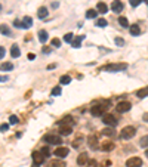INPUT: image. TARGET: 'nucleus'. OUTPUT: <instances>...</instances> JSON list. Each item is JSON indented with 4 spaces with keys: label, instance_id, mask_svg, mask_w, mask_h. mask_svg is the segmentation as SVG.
I'll return each instance as SVG.
<instances>
[{
    "label": "nucleus",
    "instance_id": "1",
    "mask_svg": "<svg viewBox=\"0 0 148 167\" xmlns=\"http://www.w3.org/2000/svg\"><path fill=\"white\" fill-rule=\"evenodd\" d=\"M108 105H110L108 101H102L101 104H96V105H93V107L90 108V114H92L93 117H101V115L105 114Z\"/></svg>",
    "mask_w": 148,
    "mask_h": 167
},
{
    "label": "nucleus",
    "instance_id": "2",
    "mask_svg": "<svg viewBox=\"0 0 148 167\" xmlns=\"http://www.w3.org/2000/svg\"><path fill=\"white\" fill-rule=\"evenodd\" d=\"M128 68L126 62H117V64H107L102 67L104 71H110V73H117V71H123Z\"/></svg>",
    "mask_w": 148,
    "mask_h": 167
},
{
    "label": "nucleus",
    "instance_id": "3",
    "mask_svg": "<svg viewBox=\"0 0 148 167\" xmlns=\"http://www.w3.org/2000/svg\"><path fill=\"white\" fill-rule=\"evenodd\" d=\"M43 140L46 142V144H51V145H59V144H62L61 135H55V133H46L43 136Z\"/></svg>",
    "mask_w": 148,
    "mask_h": 167
},
{
    "label": "nucleus",
    "instance_id": "4",
    "mask_svg": "<svg viewBox=\"0 0 148 167\" xmlns=\"http://www.w3.org/2000/svg\"><path fill=\"white\" fill-rule=\"evenodd\" d=\"M135 133H136V129H135L133 126H126L125 129L120 132V139H125V140L132 139V138L135 136Z\"/></svg>",
    "mask_w": 148,
    "mask_h": 167
},
{
    "label": "nucleus",
    "instance_id": "5",
    "mask_svg": "<svg viewBox=\"0 0 148 167\" xmlns=\"http://www.w3.org/2000/svg\"><path fill=\"white\" fill-rule=\"evenodd\" d=\"M102 123L107 124V126L114 127V126L118 123V120H117V118H116L113 114H104V115H102Z\"/></svg>",
    "mask_w": 148,
    "mask_h": 167
},
{
    "label": "nucleus",
    "instance_id": "6",
    "mask_svg": "<svg viewBox=\"0 0 148 167\" xmlns=\"http://www.w3.org/2000/svg\"><path fill=\"white\" fill-rule=\"evenodd\" d=\"M31 158H33L34 166H40V164H43V163H44V160H46V157H44L40 151H34V152H33V155H31Z\"/></svg>",
    "mask_w": 148,
    "mask_h": 167
},
{
    "label": "nucleus",
    "instance_id": "7",
    "mask_svg": "<svg viewBox=\"0 0 148 167\" xmlns=\"http://www.w3.org/2000/svg\"><path fill=\"white\" fill-rule=\"evenodd\" d=\"M68 154H70V149H68L67 147H58V148L54 151V155H56L58 158H65Z\"/></svg>",
    "mask_w": 148,
    "mask_h": 167
},
{
    "label": "nucleus",
    "instance_id": "8",
    "mask_svg": "<svg viewBox=\"0 0 148 167\" xmlns=\"http://www.w3.org/2000/svg\"><path fill=\"white\" fill-rule=\"evenodd\" d=\"M126 167H142V160L139 157H130L126 161Z\"/></svg>",
    "mask_w": 148,
    "mask_h": 167
},
{
    "label": "nucleus",
    "instance_id": "9",
    "mask_svg": "<svg viewBox=\"0 0 148 167\" xmlns=\"http://www.w3.org/2000/svg\"><path fill=\"white\" fill-rule=\"evenodd\" d=\"M98 144H99V142H98V135H90L89 139H87V145L90 147V149H93V151L98 149V148H99Z\"/></svg>",
    "mask_w": 148,
    "mask_h": 167
},
{
    "label": "nucleus",
    "instance_id": "10",
    "mask_svg": "<svg viewBox=\"0 0 148 167\" xmlns=\"http://www.w3.org/2000/svg\"><path fill=\"white\" fill-rule=\"evenodd\" d=\"M130 108H132V105H130V102H128V101L118 102V104H117V107H116V109H117L118 112H128Z\"/></svg>",
    "mask_w": 148,
    "mask_h": 167
},
{
    "label": "nucleus",
    "instance_id": "11",
    "mask_svg": "<svg viewBox=\"0 0 148 167\" xmlns=\"http://www.w3.org/2000/svg\"><path fill=\"white\" fill-rule=\"evenodd\" d=\"M111 11L114 13H120L123 11V3L120 2V0H113V3H111Z\"/></svg>",
    "mask_w": 148,
    "mask_h": 167
},
{
    "label": "nucleus",
    "instance_id": "12",
    "mask_svg": "<svg viewBox=\"0 0 148 167\" xmlns=\"http://www.w3.org/2000/svg\"><path fill=\"white\" fill-rule=\"evenodd\" d=\"M101 149L105 151V152L113 151V149H114V144H113L111 140H105V142H102V144H101Z\"/></svg>",
    "mask_w": 148,
    "mask_h": 167
},
{
    "label": "nucleus",
    "instance_id": "13",
    "mask_svg": "<svg viewBox=\"0 0 148 167\" xmlns=\"http://www.w3.org/2000/svg\"><path fill=\"white\" fill-rule=\"evenodd\" d=\"M87 161H89V155H87L86 152H82V154L77 157V164H79V166H85V164H87Z\"/></svg>",
    "mask_w": 148,
    "mask_h": 167
},
{
    "label": "nucleus",
    "instance_id": "14",
    "mask_svg": "<svg viewBox=\"0 0 148 167\" xmlns=\"http://www.w3.org/2000/svg\"><path fill=\"white\" fill-rule=\"evenodd\" d=\"M73 123H74V121H73V117H71V115H67V117L62 118V120L58 121L59 126H70V124H73Z\"/></svg>",
    "mask_w": 148,
    "mask_h": 167
},
{
    "label": "nucleus",
    "instance_id": "15",
    "mask_svg": "<svg viewBox=\"0 0 148 167\" xmlns=\"http://www.w3.org/2000/svg\"><path fill=\"white\" fill-rule=\"evenodd\" d=\"M71 132H73V129L70 126H61V129H59L61 136H68V135H71Z\"/></svg>",
    "mask_w": 148,
    "mask_h": 167
},
{
    "label": "nucleus",
    "instance_id": "16",
    "mask_svg": "<svg viewBox=\"0 0 148 167\" xmlns=\"http://www.w3.org/2000/svg\"><path fill=\"white\" fill-rule=\"evenodd\" d=\"M85 39V36H77L76 39H74L73 41H71V44H73V47H76V49H79V47L82 46V40Z\"/></svg>",
    "mask_w": 148,
    "mask_h": 167
},
{
    "label": "nucleus",
    "instance_id": "17",
    "mask_svg": "<svg viewBox=\"0 0 148 167\" xmlns=\"http://www.w3.org/2000/svg\"><path fill=\"white\" fill-rule=\"evenodd\" d=\"M136 96L138 98H145V96H148V86H145V87H142V89H139V90H136Z\"/></svg>",
    "mask_w": 148,
    "mask_h": 167
},
{
    "label": "nucleus",
    "instance_id": "18",
    "mask_svg": "<svg viewBox=\"0 0 148 167\" xmlns=\"http://www.w3.org/2000/svg\"><path fill=\"white\" fill-rule=\"evenodd\" d=\"M19 55H21V52H19L18 44H12V47H11V56L12 58H18Z\"/></svg>",
    "mask_w": 148,
    "mask_h": 167
},
{
    "label": "nucleus",
    "instance_id": "19",
    "mask_svg": "<svg viewBox=\"0 0 148 167\" xmlns=\"http://www.w3.org/2000/svg\"><path fill=\"white\" fill-rule=\"evenodd\" d=\"M49 167H67V164L62 160H54L49 163Z\"/></svg>",
    "mask_w": 148,
    "mask_h": 167
},
{
    "label": "nucleus",
    "instance_id": "20",
    "mask_svg": "<svg viewBox=\"0 0 148 167\" xmlns=\"http://www.w3.org/2000/svg\"><path fill=\"white\" fill-rule=\"evenodd\" d=\"M22 24H24V28H30L33 25V18L31 16H24Z\"/></svg>",
    "mask_w": 148,
    "mask_h": 167
},
{
    "label": "nucleus",
    "instance_id": "21",
    "mask_svg": "<svg viewBox=\"0 0 148 167\" xmlns=\"http://www.w3.org/2000/svg\"><path fill=\"white\" fill-rule=\"evenodd\" d=\"M96 11L99 12V13H107V11H108V8H107V5L105 3H102V2H99L96 5Z\"/></svg>",
    "mask_w": 148,
    "mask_h": 167
},
{
    "label": "nucleus",
    "instance_id": "22",
    "mask_svg": "<svg viewBox=\"0 0 148 167\" xmlns=\"http://www.w3.org/2000/svg\"><path fill=\"white\" fill-rule=\"evenodd\" d=\"M39 40H40V43H46L47 41V31L46 30H40L39 31Z\"/></svg>",
    "mask_w": 148,
    "mask_h": 167
},
{
    "label": "nucleus",
    "instance_id": "23",
    "mask_svg": "<svg viewBox=\"0 0 148 167\" xmlns=\"http://www.w3.org/2000/svg\"><path fill=\"white\" fill-rule=\"evenodd\" d=\"M101 133H102V135H105V136H108V138H114V136H116V130H114L113 127L104 129V130H102Z\"/></svg>",
    "mask_w": 148,
    "mask_h": 167
},
{
    "label": "nucleus",
    "instance_id": "24",
    "mask_svg": "<svg viewBox=\"0 0 148 167\" xmlns=\"http://www.w3.org/2000/svg\"><path fill=\"white\" fill-rule=\"evenodd\" d=\"M0 69L2 71H12L13 69V64L12 62H3L2 65H0Z\"/></svg>",
    "mask_w": 148,
    "mask_h": 167
},
{
    "label": "nucleus",
    "instance_id": "25",
    "mask_svg": "<svg viewBox=\"0 0 148 167\" xmlns=\"http://www.w3.org/2000/svg\"><path fill=\"white\" fill-rule=\"evenodd\" d=\"M37 16H39L40 19H44V18L47 16V9H46L44 6H42V8L37 11Z\"/></svg>",
    "mask_w": 148,
    "mask_h": 167
},
{
    "label": "nucleus",
    "instance_id": "26",
    "mask_svg": "<svg viewBox=\"0 0 148 167\" xmlns=\"http://www.w3.org/2000/svg\"><path fill=\"white\" fill-rule=\"evenodd\" d=\"M139 33H141V28H139V25H136V24L130 25V34H132V36H139Z\"/></svg>",
    "mask_w": 148,
    "mask_h": 167
},
{
    "label": "nucleus",
    "instance_id": "27",
    "mask_svg": "<svg viewBox=\"0 0 148 167\" xmlns=\"http://www.w3.org/2000/svg\"><path fill=\"white\" fill-rule=\"evenodd\" d=\"M118 24L123 27V28H126V27H130L129 25V21H128V18H125V16H120L118 18Z\"/></svg>",
    "mask_w": 148,
    "mask_h": 167
},
{
    "label": "nucleus",
    "instance_id": "28",
    "mask_svg": "<svg viewBox=\"0 0 148 167\" xmlns=\"http://www.w3.org/2000/svg\"><path fill=\"white\" fill-rule=\"evenodd\" d=\"M0 33H2L3 36H11V30H9L8 25H5V24H2V25H0Z\"/></svg>",
    "mask_w": 148,
    "mask_h": 167
},
{
    "label": "nucleus",
    "instance_id": "29",
    "mask_svg": "<svg viewBox=\"0 0 148 167\" xmlns=\"http://www.w3.org/2000/svg\"><path fill=\"white\" fill-rule=\"evenodd\" d=\"M96 15H98V11H95V9H89V11L86 12V18H87V19L96 18Z\"/></svg>",
    "mask_w": 148,
    "mask_h": 167
},
{
    "label": "nucleus",
    "instance_id": "30",
    "mask_svg": "<svg viewBox=\"0 0 148 167\" xmlns=\"http://www.w3.org/2000/svg\"><path fill=\"white\" fill-rule=\"evenodd\" d=\"M82 142H83V136L76 138V139H74V142H73V148H79L82 145Z\"/></svg>",
    "mask_w": 148,
    "mask_h": 167
},
{
    "label": "nucleus",
    "instance_id": "31",
    "mask_svg": "<svg viewBox=\"0 0 148 167\" xmlns=\"http://www.w3.org/2000/svg\"><path fill=\"white\" fill-rule=\"evenodd\" d=\"M96 27H101V28L107 27V19H104V18H99V19H96Z\"/></svg>",
    "mask_w": 148,
    "mask_h": 167
},
{
    "label": "nucleus",
    "instance_id": "32",
    "mask_svg": "<svg viewBox=\"0 0 148 167\" xmlns=\"http://www.w3.org/2000/svg\"><path fill=\"white\" fill-rule=\"evenodd\" d=\"M139 145H141L142 148H148V135H147V136H144V138H141Z\"/></svg>",
    "mask_w": 148,
    "mask_h": 167
},
{
    "label": "nucleus",
    "instance_id": "33",
    "mask_svg": "<svg viewBox=\"0 0 148 167\" xmlns=\"http://www.w3.org/2000/svg\"><path fill=\"white\" fill-rule=\"evenodd\" d=\"M70 81H71V77H70V76H62V77L59 79V83H61V84H68Z\"/></svg>",
    "mask_w": 148,
    "mask_h": 167
},
{
    "label": "nucleus",
    "instance_id": "34",
    "mask_svg": "<svg viewBox=\"0 0 148 167\" xmlns=\"http://www.w3.org/2000/svg\"><path fill=\"white\" fill-rule=\"evenodd\" d=\"M61 86H56V87H54L52 89V96H59V95H61Z\"/></svg>",
    "mask_w": 148,
    "mask_h": 167
},
{
    "label": "nucleus",
    "instance_id": "35",
    "mask_svg": "<svg viewBox=\"0 0 148 167\" xmlns=\"http://www.w3.org/2000/svg\"><path fill=\"white\" fill-rule=\"evenodd\" d=\"M40 152H42V154H43V155H44L46 158H47L49 155H51V149H49L47 147H44V148H42V149H40Z\"/></svg>",
    "mask_w": 148,
    "mask_h": 167
},
{
    "label": "nucleus",
    "instance_id": "36",
    "mask_svg": "<svg viewBox=\"0 0 148 167\" xmlns=\"http://www.w3.org/2000/svg\"><path fill=\"white\" fill-rule=\"evenodd\" d=\"M73 37H74V36H73L71 33H67V34L64 36V41H67V43H70V41H73Z\"/></svg>",
    "mask_w": 148,
    "mask_h": 167
},
{
    "label": "nucleus",
    "instance_id": "37",
    "mask_svg": "<svg viewBox=\"0 0 148 167\" xmlns=\"http://www.w3.org/2000/svg\"><path fill=\"white\" fill-rule=\"evenodd\" d=\"M114 41H116V44H117V46H125V40H123L121 37H116V39H114Z\"/></svg>",
    "mask_w": 148,
    "mask_h": 167
},
{
    "label": "nucleus",
    "instance_id": "38",
    "mask_svg": "<svg viewBox=\"0 0 148 167\" xmlns=\"http://www.w3.org/2000/svg\"><path fill=\"white\" fill-rule=\"evenodd\" d=\"M18 121H19V120H18L16 115H11V117H9V123H11V124H16Z\"/></svg>",
    "mask_w": 148,
    "mask_h": 167
},
{
    "label": "nucleus",
    "instance_id": "39",
    "mask_svg": "<svg viewBox=\"0 0 148 167\" xmlns=\"http://www.w3.org/2000/svg\"><path fill=\"white\" fill-rule=\"evenodd\" d=\"M13 25H15L16 28H24V24H22V21H18V19H15V21H13Z\"/></svg>",
    "mask_w": 148,
    "mask_h": 167
},
{
    "label": "nucleus",
    "instance_id": "40",
    "mask_svg": "<svg viewBox=\"0 0 148 167\" xmlns=\"http://www.w3.org/2000/svg\"><path fill=\"white\" fill-rule=\"evenodd\" d=\"M51 43H52V46H55V47H59V46H61V40H59V39H52Z\"/></svg>",
    "mask_w": 148,
    "mask_h": 167
},
{
    "label": "nucleus",
    "instance_id": "41",
    "mask_svg": "<svg viewBox=\"0 0 148 167\" xmlns=\"http://www.w3.org/2000/svg\"><path fill=\"white\" fill-rule=\"evenodd\" d=\"M8 130H9V124L8 123L0 124V132H8Z\"/></svg>",
    "mask_w": 148,
    "mask_h": 167
},
{
    "label": "nucleus",
    "instance_id": "42",
    "mask_svg": "<svg viewBox=\"0 0 148 167\" xmlns=\"http://www.w3.org/2000/svg\"><path fill=\"white\" fill-rule=\"evenodd\" d=\"M87 167H98V163L95 160H89L87 161Z\"/></svg>",
    "mask_w": 148,
    "mask_h": 167
},
{
    "label": "nucleus",
    "instance_id": "43",
    "mask_svg": "<svg viewBox=\"0 0 148 167\" xmlns=\"http://www.w3.org/2000/svg\"><path fill=\"white\" fill-rule=\"evenodd\" d=\"M129 2H130V6H139V3L142 2V0H129Z\"/></svg>",
    "mask_w": 148,
    "mask_h": 167
},
{
    "label": "nucleus",
    "instance_id": "44",
    "mask_svg": "<svg viewBox=\"0 0 148 167\" xmlns=\"http://www.w3.org/2000/svg\"><path fill=\"white\" fill-rule=\"evenodd\" d=\"M5 53H6V51H5V47H2V46H0V59H3Z\"/></svg>",
    "mask_w": 148,
    "mask_h": 167
},
{
    "label": "nucleus",
    "instance_id": "45",
    "mask_svg": "<svg viewBox=\"0 0 148 167\" xmlns=\"http://www.w3.org/2000/svg\"><path fill=\"white\" fill-rule=\"evenodd\" d=\"M52 51H51V47H47V46H44L43 47V53H51Z\"/></svg>",
    "mask_w": 148,
    "mask_h": 167
},
{
    "label": "nucleus",
    "instance_id": "46",
    "mask_svg": "<svg viewBox=\"0 0 148 167\" xmlns=\"http://www.w3.org/2000/svg\"><path fill=\"white\" fill-rule=\"evenodd\" d=\"M0 81H8V76H0Z\"/></svg>",
    "mask_w": 148,
    "mask_h": 167
},
{
    "label": "nucleus",
    "instance_id": "47",
    "mask_svg": "<svg viewBox=\"0 0 148 167\" xmlns=\"http://www.w3.org/2000/svg\"><path fill=\"white\" fill-rule=\"evenodd\" d=\"M142 120L148 123V112H145V114H144V117H142Z\"/></svg>",
    "mask_w": 148,
    "mask_h": 167
},
{
    "label": "nucleus",
    "instance_id": "48",
    "mask_svg": "<svg viewBox=\"0 0 148 167\" xmlns=\"http://www.w3.org/2000/svg\"><path fill=\"white\" fill-rule=\"evenodd\" d=\"M27 58H28V59H34V58H36V55H34V53H28V55H27Z\"/></svg>",
    "mask_w": 148,
    "mask_h": 167
},
{
    "label": "nucleus",
    "instance_id": "49",
    "mask_svg": "<svg viewBox=\"0 0 148 167\" xmlns=\"http://www.w3.org/2000/svg\"><path fill=\"white\" fill-rule=\"evenodd\" d=\"M55 67H56L55 64H51V65H47V68H49V69H52V68H55Z\"/></svg>",
    "mask_w": 148,
    "mask_h": 167
},
{
    "label": "nucleus",
    "instance_id": "50",
    "mask_svg": "<svg viewBox=\"0 0 148 167\" xmlns=\"http://www.w3.org/2000/svg\"><path fill=\"white\" fill-rule=\"evenodd\" d=\"M145 155H147V158H148V149H147V151H145Z\"/></svg>",
    "mask_w": 148,
    "mask_h": 167
},
{
    "label": "nucleus",
    "instance_id": "51",
    "mask_svg": "<svg viewBox=\"0 0 148 167\" xmlns=\"http://www.w3.org/2000/svg\"><path fill=\"white\" fill-rule=\"evenodd\" d=\"M144 2H145V3H147V5H148V0H144Z\"/></svg>",
    "mask_w": 148,
    "mask_h": 167
},
{
    "label": "nucleus",
    "instance_id": "52",
    "mask_svg": "<svg viewBox=\"0 0 148 167\" xmlns=\"http://www.w3.org/2000/svg\"><path fill=\"white\" fill-rule=\"evenodd\" d=\"M0 11H2V5H0Z\"/></svg>",
    "mask_w": 148,
    "mask_h": 167
},
{
    "label": "nucleus",
    "instance_id": "53",
    "mask_svg": "<svg viewBox=\"0 0 148 167\" xmlns=\"http://www.w3.org/2000/svg\"><path fill=\"white\" fill-rule=\"evenodd\" d=\"M33 167H37V166H33Z\"/></svg>",
    "mask_w": 148,
    "mask_h": 167
}]
</instances>
